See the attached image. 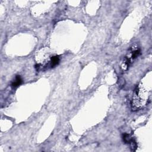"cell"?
Returning <instances> with one entry per match:
<instances>
[{"label":"cell","mask_w":152,"mask_h":152,"mask_svg":"<svg viewBox=\"0 0 152 152\" xmlns=\"http://www.w3.org/2000/svg\"><path fill=\"white\" fill-rule=\"evenodd\" d=\"M59 56L55 55L52 56L51 58V61H50V67L51 68H54L56 67V65L59 64Z\"/></svg>","instance_id":"1"},{"label":"cell","mask_w":152,"mask_h":152,"mask_svg":"<svg viewBox=\"0 0 152 152\" xmlns=\"http://www.w3.org/2000/svg\"><path fill=\"white\" fill-rule=\"evenodd\" d=\"M23 83V80L22 79V77H20V75H17L16 77L15 80L13 82L12 84H11V86L14 88H16V87H17L19 86L21 84Z\"/></svg>","instance_id":"2"},{"label":"cell","mask_w":152,"mask_h":152,"mask_svg":"<svg viewBox=\"0 0 152 152\" xmlns=\"http://www.w3.org/2000/svg\"><path fill=\"white\" fill-rule=\"evenodd\" d=\"M122 138H123V140L125 142V143L127 144H129L130 143L131 140H132V138L130 137V135L129 134H128L127 133H125L123 134V136H122Z\"/></svg>","instance_id":"3"},{"label":"cell","mask_w":152,"mask_h":152,"mask_svg":"<svg viewBox=\"0 0 152 152\" xmlns=\"http://www.w3.org/2000/svg\"><path fill=\"white\" fill-rule=\"evenodd\" d=\"M140 49H137L135 50H134L132 52V55H131V58L132 59H135L137 57H138V56L140 55Z\"/></svg>","instance_id":"4"}]
</instances>
